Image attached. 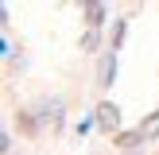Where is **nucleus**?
<instances>
[{
  "instance_id": "f257e3e1",
  "label": "nucleus",
  "mask_w": 159,
  "mask_h": 155,
  "mask_svg": "<svg viewBox=\"0 0 159 155\" xmlns=\"http://www.w3.org/2000/svg\"><path fill=\"white\" fill-rule=\"evenodd\" d=\"M116 124H120V108H116L113 101H101V105H97V128L101 132H113Z\"/></svg>"
},
{
  "instance_id": "f03ea898",
  "label": "nucleus",
  "mask_w": 159,
  "mask_h": 155,
  "mask_svg": "<svg viewBox=\"0 0 159 155\" xmlns=\"http://www.w3.org/2000/svg\"><path fill=\"white\" fill-rule=\"evenodd\" d=\"M85 23H89V27H101V23H105V8H101V0H85Z\"/></svg>"
},
{
  "instance_id": "7ed1b4c3",
  "label": "nucleus",
  "mask_w": 159,
  "mask_h": 155,
  "mask_svg": "<svg viewBox=\"0 0 159 155\" xmlns=\"http://www.w3.org/2000/svg\"><path fill=\"white\" fill-rule=\"evenodd\" d=\"M140 132H144V140H155L159 136V113L144 116V120H140Z\"/></svg>"
},
{
  "instance_id": "20e7f679",
  "label": "nucleus",
  "mask_w": 159,
  "mask_h": 155,
  "mask_svg": "<svg viewBox=\"0 0 159 155\" xmlns=\"http://www.w3.org/2000/svg\"><path fill=\"white\" fill-rule=\"evenodd\" d=\"M144 144V132H124V136H116V147H124V151H132V147Z\"/></svg>"
},
{
  "instance_id": "39448f33",
  "label": "nucleus",
  "mask_w": 159,
  "mask_h": 155,
  "mask_svg": "<svg viewBox=\"0 0 159 155\" xmlns=\"http://www.w3.org/2000/svg\"><path fill=\"white\" fill-rule=\"evenodd\" d=\"M113 74H116V62H113V58H105V62H101V70H97V78H101L97 85H109V82H113Z\"/></svg>"
},
{
  "instance_id": "423d86ee",
  "label": "nucleus",
  "mask_w": 159,
  "mask_h": 155,
  "mask_svg": "<svg viewBox=\"0 0 159 155\" xmlns=\"http://www.w3.org/2000/svg\"><path fill=\"white\" fill-rule=\"evenodd\" d=\"M97 46H101V35H97V27H89L82 35V51H97Z\"/></svg>"
},
{
  "instance_id": "0eeeda50",
  "label": "nucleus",
  "mask_w": 159,
  "mask_h": 155,
  "mask_svg": "<svg viewBox=\"0 0 159 155\" xmlns=\"http://www.w3.org/2000/svg\"><path fill=\"white\" fill-rule=\"evenodd\" d=\"M20 124H23V132H35V120H31L27 113H20Z\"/></svg>"
}]
</instances>
